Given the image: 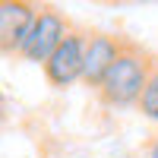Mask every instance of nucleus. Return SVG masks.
Returning a JSON list of instances; mask_svg holds the SVG:
<instances>
[{"label":"nucleus","instance_id":"nucleus-6","mask_svg":"<svg viewBox=\"0 0 158 158\" xmlns=\"http://www.w3.org/2000/svg\"><path fill=\"white\" fill-rule=\"evenodd\" d=\"M139 114L146 117V120L158 123V63H155V70H152V79H149V85L146 92H142V98H139Z\"/></svg>","mask_w":158,"mask_h":158},{"label":"nucleus","instance_id":"nucleus-5","mask_svg":"<svg viewBox=\"0 0 158 158\" xmlns=\"http://www.w3.org/2000/svg\"><path fill=\"white\" fill-rule=\"evenodd\" d=\"M38 10L22 0H3L0 3V44L6 54H19L25 38H29L32 25H35Z\"/></svg>","mask_w":158,"mask_h":158},{"label":"nucleus","instance_id":"nucleus-2","mask_svg":"<svg viewBox=\"0 0 158 158\" xmlns=\"http://www.w3.org/2000/svg\"><path fill=\"white\" fill-rule=\"evenodd\" d=\"M70 32L73 29H70V22H67L63 13L41 6L38 16H35V25H32L29 38H25V44L19 51V57L29 60V63H41V67H44V63L51 60V54L63 44V38H67Z\"/></svg>","mask_w":158,"mask_h":158},{"label":"nucleus","instance_id":"nucleus-7","mask_svg":"<svg viewBox=\"0 0 158 158\" xmlns=\"http://www.w3.org/2000/svg\"><path fill=\"white\" fill-rule=\"evenodd\" d=\"M146 152H149V158H158V133L152 136V142H149V149H146Z\"/></svg>","mask_w":158,"mask_h":158},{"label":"nucleus","instance_id":"nucleus-4","mask_svg":"<svg viewBox=\"0 0 158 158\" xmlns=\"http://www.w3.org/2000/svg\"><path fill=\"white\" fill-rule=\"evenodd\" d=\"M123 44L117 35H104V32H92L89 35V44H85V67H82V82L89 89H95L104 82L108 70L117 63V57L123 54Z\"/></svg>","mask_w":158,"mask_h":158},{"label":"nucleus","instance_id":"nucleus-3","mask_svg":"<svg viewBox=\"0 0 158 158\" xmlns=\"http://www.w3.org/2000/svg\"><path fill=\"white\" fill-rule=\"evenodd\" d=\"M85 44L89 35L85 32H70L63 38V44L51 54V60L44 63V79L54 89H70L76 82H82V67H85Z\"/></svg>","mask_w":158,"mask_h":158},{"label":"nucleus","instance_id":"nucleus-1","mask_svg":"<svg viewBox=\"0 0 158 158\" xmlns=\"http://www.w3.org/2000/svg\"><path fill=\"white\" fill-rule=\"evenodd\" d=\"M152 70H155V63L139 48L123 44V54L117 57V63L104 76V82L98 85V98L108 108H133V104H139L142 92L149 85Z\"/></svg>","mask_w":158,"mask_h":158}]
</instances>
